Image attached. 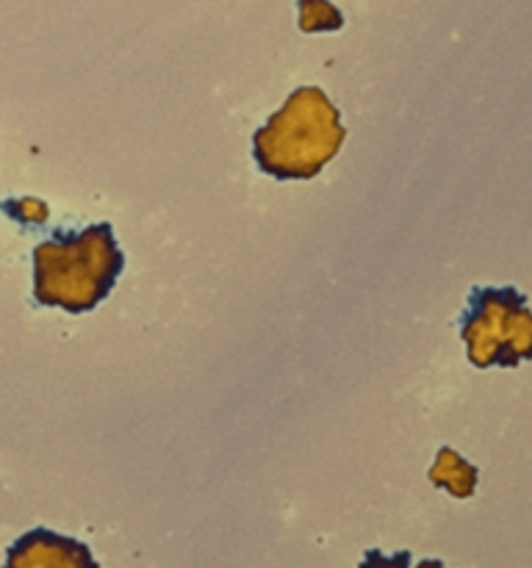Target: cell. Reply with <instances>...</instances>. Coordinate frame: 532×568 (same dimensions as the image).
<instances>
[{
	"label": "cell",
	"instance_id": "1",
	"mask_svg": "<svg viewBox=\"0 0 532 568\" xmlns=\"http://www.w3.org/2000/svg\"><path fill=\"white\" fill-rule=\"evenodd\" d=\"M125 270V253L111 222L81 231H53L33 247V303L66 314L98 308Z\"/></svg>",
	"mask_w": 532,
	"mask_h": 568
},
{
	"label": "cell",
	"instance_id": "2",
	"mask_svg": "<svg viewBox=\"0 0 532 568\" xmlns=\"http://www.w3.org/2000/svg\"><path fill=\"white\" fill-rule=\"evenodd\" d=\"M347 128L319 87H299L253 133V159L275 181H310L338 155Z\"/></svg>",
	"mask_w": 532,
	"mask_h": 568
},
{
	"label": "cell",
	"instance_id": "3",
	"mask_svg": "<svg viewBox=\"0 0 532 568\" xmlns=\"http://www.w3.org/2000/svg\"><path fill=\"white\" fill-rule=\"evenodd\" d=\"M471 366L515 369L532 358V314L515 286H474L458 320Z\"/></svg>",
	"mask_w": 532,
	"mask_h": 568
},
{
	"label": "cell",
	"instance_id": "4",
	"mask_svg": "<svg viewBox=\"0 0 532 568\" xmlns=\"http://www.w3.org/2000/svg\"><path fill=\"white\" fill-rule=\"evenodd\" d=\"M0 568H100V564L89 544L48 527H33L6 549V566Z\"/></svg>",
	"mask_w": 532,
	"mask_h": 568
},
{
	"label": "cell",
	"instance_id": "5",
	"mask_svg": "<svg viewBox=\"0 0 532 568\" xmlns=\"http://www.w3.org/2000/svg\"><path fill=\"white\" fill-rule=\"evenodd\" d=\"M477 466H471L469 460L460 458L452 447H441L436 453V464L430 466V483L432 486L443 488V491L452 494L454 499H469L474 497L477 488Z\"/></svg>",
	"mask_w": 532,
	"mask_h": 568
},
{
	"label": "cell",
	"instance_id": "6",
	"mask_svg": "<svg viewBox=\"0 0 532 568\" xmlns=\"http://www.w3.org/2000/svg\"><path fill=\"white\" fill-rule=\"evenodd\" d=\"M341 26L344 17L336 6L321 3V0L299 3V28L303 31H338Z\"/></svg>",
	"mask_w": 532,
	"mask_h": 568
},
{
	"label": "cell",
	"instance_id": "7",
	"mask_svg": "<svg viewBox=\"0 0 532 568\" xmlns=\"http://www.w3.org/2000/svg\"><path fill=\"white\" fill-rule=\"evenodd\" d=\"M360 568H447L443 560L427 558L421 560L419 566H413V555L408 549H399V552L386 555L380 549H366L364 560H360Z\"/></svg>",
	"mask_w": 532,
	"mask_h": 568
},
{
	"label": "cell",
	"instance_id": "8",
	"mask_svg": "<svg viewBox=\"0 0 532 568\" xmlns=\"http://www.w3.org/2000/svg\"><path fill=\"white\" fill-rule=\"evenodd\" d=\"M6 211H9L14 220H25V222H44L48 220V205L37 197H25V200H9L6 203Z\"/></svg>",
	"mask_w": 532,
	"mask_h": 568
}]
</instances>
